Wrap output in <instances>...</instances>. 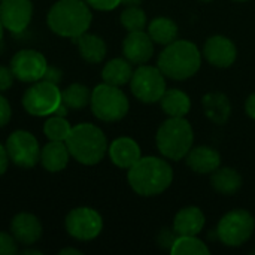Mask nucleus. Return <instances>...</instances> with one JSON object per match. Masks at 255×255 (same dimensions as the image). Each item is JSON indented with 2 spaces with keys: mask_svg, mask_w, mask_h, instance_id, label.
Here are the masks:
<instances>
[{
  "mask_svg": "<svg viewBox=\"0 0 255 255\" xmlns=\"http://www.w3.org/2000/svg\"><path fill=\"white\" fill-rule=\"evenodd\" d=\"M73 43L78 46V51H79V55L87 61V63H91V64H97V63H102L106 57V52H108V48H106V43L105 40L97 36V34H91V33H84L75 39H72Z\"/></svg>",
  "mask_w": 255,
  "mask_h": 255,
  "instance_id": "412c9836",
  "label": "nucleus"
},
{
  "mask_svg": "<svg viewBox=\"0 0 255 255\" xmlns=\"http://www.w3.org/2000/svg\"><path fill=\"white\" fill-rule=\"evenodd\" d=\"M33 16L31 0H0V21L4 30L22 33Z\"/></svg>",
  "mask_w": 255,
  "mask_h": 255,
  "instance_id": "ddd939ff",
  "label": "nucleus"
},
{
  "mask_svg": "<svg viewBox=\"0 0 255 255\" xmlns=\"http://www.w3.org/2000/svg\"><path fill=\"white\" fill-rule=\"evenodd\" d=\"M12 118V109L6 97L0 94V127H4Z\"/></svg>",
  "mask_w": 255,
  "mask_h": 255,
  "instance_id": "72a5a7b5",
  "label": "nucleus"
},
{
  "mask_svg": "<svg viewBox=\"0 0 255 255\" xmlns=\"http://www.w3.org/2000/svg\"><path fill=\"white\" fill-rule=\"evenodd\" d=\"M64 227L69 236L81 242H90L96 239L103 230L102 215L88 206L72 209L64 220Z\"/></svg>",
  "mask_w": 255,
  "mask_h": 255,
  "instance_id": "9d476101",
  "label": "nucleus"
},
{
  "mask_svg": "<svg viewBox=\"0 0 255 255\" xmlns=\"http://www.w3.org/2000/svg\"><path fill=\"white\" fill-rule=\"evenodd\" d=\"M18 254V242L12 233L0 232V255Z\"/></svg>",
  "mask_w": 255,
  "mask_h": 255,
  "instance_id": "7c9ffc66",
  "label": "nucleus"
},
{
  "mask_svg": "<svg viewBox=\"0 0 255 255\" xmlns=\"http://www.w3.org/2000/svg\"><path fill=\"white\" fill-rule=\"evenodd\" d=\"M157 66L164 76L175 81H185L199 72L202 66V52L196 43L176 39L166 45L160 52Z\"/></svg>",
  "mask_w": 255,
  "mask_h": 255,
  "instance_id": "20e7f679",
  "label": "nucleus"
},
{
  "mask_svg": "<svg viewBox=\"0 0 255 255\" xmlns=\"http://www.w3.org/2000/svg\"><path fill=\"white\" fill-rule=\"evenodd\" d=\"M203 109L205 115L215 124H226L232 114V105L226 94L223 93H209L203 96Z\"/></svg>",
  "mask_w": 255,
  "mask_h": 255,
  "instance_id": "4be33fe9",
  "label": "nucleus"
},
{
  "mask_svg": "<svg viewBox=\"0 0 255 255\" xmlns=\"http://www.w3.org/2000/svg\"><path fill=\"white\" fill-rule=\"evenodd\" d=\"M61 75H63V73H61V70H60L58 67H54V66H49V64H48L46 72H45V75H43L42 79L58 85V82L61 81Z\"/></svg>",
  "mask_w": 255,
  "mask_h": 255,
  "instance_id": "f704fd0d",
  "label": "nucleus"
},
{
  "mask_svg": "<svg viewBox=\"0 0 255 255\" xmlns=\"http://www.w3.org/2000/svg\"><path fill=\"white\" fill-rule=\"evenodd\" d=\"M70 152L67 149L66 142L49 140L40 149V164L51 173H58L64 170L69 164Z\"/></svg>",
  "mask_w": 255,
  "mask_h": 255,
  "instance_id": "aec40b11",
  "label": "nucleus"
},
{
  "mask_svg": "<svg viewBox=\"0 0 255 255\" xmlns=\"http://www.w3.org/2000/svg\"><path fill=\"white\" fill-rule=\"evenodd\" d=\"M42 224L39 218L28 212L16 214L10 221V233L18 244L25 247L34 245L42 238Z\"/></svg>",
  "mask_w": 255,
  "mask_h": 255,
  "instance_id": "dca6fc26",
  "label": "nucleus"
},
{
  "mask_svg": "<svg viewBox=\"0 0 255 255\" xmlns=\"http://www.w3.org/2000/svg\"><path fill=\"white\" fill-rule=\"evenodd\" d=\"M85 1L91 9L103 10V12L114 10L115 7H118L121 4V0H85Z\"/></svg>",
  "mask_w": 255,
  "mask_h": 255,
  "instance_id": "2f4dec72",
  "label": "nucleus"
},
{
  "mask_svg": "<svg viewBox=\"0 0 255 255\" xmlns=\"http://www.w3.org/2000/svg\"><path fill=\"white\" fill-rule=\"evenodd\" d=\"M202 57L211 66L226 69V67H230L236 61L238 49L232 39L221 36V34H215V36H211L205 42Z\"/></svg>",
  "mask_w": 255,
  "mask_h": 255,
  "instance_id": "4468645a",
  "label": "nucleus"
},
{
  "mask_svg": "<svg viewBox=\"0 0 255 255\" xmlns=\"http://www.w3.org/2000/svg\"><path fill=\"white\" fill-rule=\"evenodd\" d=\"M185 158L188 167L199 175H212L221 166L220 152L206 145L193 146Z\"/></svg>",
  "mask_w": 255,
  "mask_h": 255,
  "instance_id": "a211bd4d",
  "label": "nucleus"
},
{
  "mask_svg": "<svg viewBox=\"0 0 255 255\" xmlns=\"http://www.w3.org/2000/svg\"><path fill=\"white\" fill-rule=\"evenodd\" d=\"M70 157L84 166L99 164L108 154V139L103 130L91 123H81L72 127L64 140Z\"/></svg>",
  "mask_w": 255,
  "mask_h": 255,
  "instance_id": "7ed1b4c3",
  "label": "nucleus"
},
{
  "mask_svg": "<svg viewBox=\"0 0 255 255\" xmlns=\"http://www.w3.org/2000/svg\"><path fill=\"white\" fill-rule=\"evenodd\" d=\"M205 214L197 206L182 208L173 220V233L176 236H197L205 227Z\"/></svg>",
  "mask_w": 255,
  "mask_h": 255,
  "instance_id": "6ab92c4d",
  "label": "nucleus"
},
{
  "mask_svg": "<svg viewBox=\"0 0 255 255\" xmlns=\"http://www.w3.org/2000/svg\"><path fill=\"white\" fill-rule=\"evenodd\" d=\"M235 1H248V0H235Z\"/></svg>",
  "mask_w": 255,
  "mask_h": 255,
  "instance_id": "79ce46f5",
  "label": "nucleus"
},
{
  "mask_svg": "<svg viewBox=\"0 0 255 255\" xmlns=\"http://www.w3.org/2000/svg\"><path fill=\"white\" fill-rule=\"evenodd\" d=\"M131 190L143 197L164 193L173 181V169L167 160L160 157H140L127 172Z\"/></svg>",
  "mask_w": 255,
  "mask_h": 255,
  "instance_id": "f257e3e1",
  "label": "nucleus"
},
{
  "mask_svg": "<svg viewBox=\"0 0 255 255\" xmlns=\"http://www.w3.org/2000/svg\"><path fill=\"white\" fill-rule=\"evenodd\" d=\"M108 154H109L111 161L117 167L127 169V170L142 157L139 143L134 139L127 137V136H123V137L115 139L109 145Z\"/></svg>",
  "mask_w": 255,
  "mask_h": 255,
  "instance_id": "f3484780",
  "label": "nucleus"
},
{
  "mask_svg": "<svg viewBox=\"0 0 255 255\" xmlns=\"http://www.w3.org/2000/svg\"><path fill=\"white\" fill-rule=\"evenodd\" d=\"M9 67L15 79L33 84L43 78L48 67V61L45 55L36 49H21L13 54Z\"/></svg>",
  "mask_w": 255,
  "mask_h": 255,
  "instance_id": "f8f14e48",
  "label": "nucleus"
},
{
  "mask_svg": "<svg viewBox=\"0 0 255 255\" xmlns=\"http://www.w3.org/2000/svg\"><path fill=\"white\" fill-rule=\"evenodd\" d=\"M211 253L208 245L197 236H176L170 247L173 255H208Z\"/></svg>",
  "mask_w": 255,
  "mask_h": 255,
  "instance_id": "cd10ccee",
  "label": "nucleus"
},
{
  "mask_svg": "<svg viewBox=\"0 0 255 255\" xmlns=\"http://www.w3.org/2000/svg\"><path fill=\"white\" fill-rule=\"evenodd\" d=\"M160 105L164 114L172 118H184L191 109V100L188 94L178 88L166 90L160 99Z\"/></svg>",
  "mask_w": 255,
  "mask_h": 255,
  "instance_id": "b1692460",
  "label": "nucleus"
},
{
  "mask_svg": "<svg viewBox=\"0 0 255 255\" xmlns=\"http://www.w3.org/2000/svg\"><path fill=\"white\" fill-rule=\"evenodd\" d=\"M142 0H121V4L124 6H139Z\"/></svg>",
  "mask_w": 255,
  "mask_h": 255,
  "instance_id": "58836bf2",
  "label": "nucleus"
},
{
  "mask_svg": "<svg viewBox=\"0 0 255 255\" xmlns=\"http://www.w3.org/2000/svg\"><path fill=\"white\" fill-rule=\"evenodd\" d=\"M123 54L131 64H145L154 54V42L143 30L128 31L123 40Z\"/></svg>",
  "mask_w": 255,
  "mask_h": 255,
  "instance_id": "2eb2a0df",
  "label": "nucleus"
},
{
  "mask_svg": "<svg viewBox=\"0 0 255 255\" xmlns=\"http://www.w3.org/2000/svg\"><path fill=\"white\" fill-rule=\"evenodd\" d=\"M72 130L70 123L66 120V117L58 115H49V118L43 124V133L49 140H60L64 142Z\"/></svg>",
  "mask_w": 255,
  "mask_h": 255,
  "instance_id": "c85d7f7f",
  "label": "nucleus"
},
{
  "mask_svg": "<svg viewBox=\"0 0 255 255\" xmlns=\"http://www.w3.org/2000/svg\"><path fill=\"white\" fill-rule=\"evenodd\" d=\"M24 254L25 255H40L42 253H40V251H37V250H25V251H24Z\"/></svg>",
  "mask_w": 255,
  "mask_h": 255,
  "instance_id": "ea45409f",
  "label": "nucleus"
},
{
  "mask_svg": "<svg viewBox=\"0 0 255 255\" xmlns=\"http://www.w3.org/2000/svg\"><path fill=\"white\" fill-rule=\"evenodd\" d=\"M22 108L33 117H49L61 105V90L48 81L33 82L22 94Z\"/></svg>",
  "mask_w": 255,
  "mask_h": 255,
  "instance_id": "0eeeda50",
  "label": "nucleus"
},
{
  "mask_svg": "<svg viewBox=\"0 0 255 255\" xmlns=\"http://www.w3.org/2000/svg\"><path fill=\"white\" fill-rule=\"evenodd\" d=\"M211 184L217 193L224 196H233L242 187V176L236 169L218 167L211 176Z\"/></svg>",
  "mask_w": 255,
  "mask_h": 255,
  "instance_id": "393cba45",
  "label": "nucleus"
},
{
  "mask_svg": "<svg viewBox=\"0 0 255 255\" xmlns=\"http://www.w3.org/2000/svg\"><path fill=\"white\" fill-rule=\"evenodd\" d=\"M13 79H15V76H13L10 67L0 66V93L9 90L13 84Z\"/></svg>",
  "mask_w": 255,
  "mask_h": 255,
  "instance_id": "473e14b6",
  "label": "nucleus"
},
{
  "mask_svg": "<svg viewBox=\"0 0 255 255\" xmlns=\"http://www.w3.org/2000/svg\"><path fill=\"white\" fill-rule=\"evenodd\" d=\"M194 131L191 124L184 118H172L166 120L157 130L155 143L157 149L164 158L179 161L187 157L190 149L193 148Z\"/></svg>",
  "mask_w": 255,
  "mask_h": 255,
  "instance_id": "39448f33",
  "label": "nucleus"
},
{
  "mask_svg": "<svg viewBox=\"0 0 255 255\" xmlns=\"http://www.w3.org/2000/svg\"><path fill=\"white\" fill-rule=\"evenodd\" d=\"M60 254L61 255H82V253L79 251V250H75V248H64V250H61L60 251Z\"/></svg>",
  "mask_w": 255,
  "mask_h": 255,
  "instance_id": "4c0bfd02",
  "label": "nucleus"
},
{
  "mask_svg": "<svg viewBox=\"0 0 255 255\" xmlns=\"http://www.w3.org/2000/svg\"><path fill=\"white\" fill-rule=\"evenodd\" d=\"M91 100V91L84 84H70L61 91V102L69 109H82L87 105H90Z\"/></svg>",
  "mask_w": 255,
  "mask_h": 255,
  "instance_id": "bb28decb",
  "label": "nucleus"
},
{
  "mask_svg": "<svg viewBox=\"0 0 255 255\" xmlns=\"http://www.w3.org/2000/svg\"><path fill=\"white\" fill-rule=\"evenodd\" d=\"M254 229L255 220L248 211L233 209L220 220L217 226V236L226 247L238 248L250 241Z\"/></svg>",
  "mask_w": 255,
  "mask_h": 255,
  "instance_id": "6e6552de",
  "label": "nucleus"
},
{
  "mask_svg": "<svg viewBox=\"0 0 255 255\" xmlns=\"http://www.w3.org/2000/svg\"><path fill=\"white\" fill-rule=\"evenodd\" d=\"M245 112L250 118L255 120V93H253L245 102Z\"/></svg>",
  "mask_w": 255,
  "mask_h": 255,
  "instance_id": "e433bc0d",
  "label": "nucleus"
},
{
  "mask_svg": "<svg viewBox=\"0 0 255 255\" xmlns=\"http://www.w3.org/2000/svg\"><path fill=\"white\" fill-rule=\"evenodd\" d=\"M133 67L131 63L124 57V58H114L109 60L105 67L102 69V79L106 84L115 85V87H123L130 82L133 76Z\"/></svg>",
  "mask_w": 255,
  "mask_h": 255,
  "instance_id": "5701e85b",
  "label": "nucleus"
},
{
  "mask_svg": "<svg viewBox=\"0 0 255 255\" xmlns=\"http://www.w3.org/2000/svg\"><path fill=\"white\" fill-rule=\"evenodd\" d=\"M121 25L127 31H139L146 27V13L139 6H126L120 15Z\"/></svg>",
  "mask_w": 255,
  "mask_h": 255,
  "instance_id": "c756f323",
  "label": "nucleus"
},
{
  "mask_svg": "<svg viewBox=\"0 0 255 255\" xmlns=\"http://www.w3.org/2000/svg\"><path fill=\"white\" fill-rule=\"evenodd\" d=\"M148 34L154 43L158 45H169L178 39L179 28L175 21L167 16H157L148 24Z\"/></svg>",
  "mask_w": 255,
  "mask_h": 255,
  "instance_id": "a878e982",
  "label": "nucleus"
},
{
  "mask_svg": "<svg viewBox=\"0 0 255 255\" xmlns=\"http://www.w3.org/2000/svg\"><path fill=\"white\" fill-rule=\"evenodd\" d=\"M130 90L133 96L142 103H157L163 97L166 87V79L163 72L154 66L140 64L130 79Z\"/></svg>",
  "mask_w": 255,
  "mask_h": 255,
  "instance_id": "1a4fd4ad",
  "label": "nucleus"
},
{
  "mask_svg": "<svg viewBox=\"0 0 255 255\" xmlns=\"http://www.w3.org/2000/svg\"><path fill=\"white\" fill-rule=\"evenodd\" d=\"M90 106L93 115L105 123L121 121L130 109V103L124 91L120 87L106 82L99 84L91 91Z\"/></svg>",
  "mask_w": 255,
  "mask_h": 255,
  "instance_id": "423d86ee",
  "label": "nucleus"
},
{
  "mask_svg": "<svg viewBox=\"0 0 255 255\" xmlns=\"http://www.w3.org/2000/svg\"><path fill=\"white\" fill-rule=\"evenodd\" d=\"M3 31H4V27H3V24H1V21H0V40H1V37H3Z\"/></svg>",
  "mask_w": 255,
  "mask_h": 255,
  "instance_id": "a19ab883",
  "label": "nucleus"
},
{
  "mask_svg": "<svg viewBox=\"0 0 255 255\" xmlns=\"http://www.w3.org/2000/svg\"><path fill=\"white\" fill-rule=\"evenodd\" d=\"M91 22V7L85 0H57L46 15L49 30L67 39H75L87 33Z\"/></svg>",
  "mask_w": 255,
  "mask_h": 255,
  "instance_id": "f03ea898",
  "label": "nucleus"
},
{
  "mask_svg": "<svg viewBox=\"0 0 255 255\" xmlns=\"http://www.w3.org/2000/svg\"><path fill=\"white\" fill-rule=\"evenodd\" d=\"M202 1H212V0H202Z\"/></svg>",
  "mask_w": 255,
  "mask_h": 255,
  "instance_id": "37998d69",
  "label": "nucleus"
},
{
  "mask_svg": "<svg viewBox=\"0 0 255 255\" xmlns=\"http://www.w3.org/2000/svg\"><path fill=\"white\" fill-rule=\"evenodd\" d=\"M6 151L9 160L22 169H31L40 163V145L37 139L27 130H15L6 139Z\"/></svg>",
  "mask_w": 255,
  "mask_h": 255,
  "instance_id": "9b49d317",
  "label": "nucleus"
},
{
  "mask_svg": "<svg viewBox=\"0 0 255 255\" xmlns=\"http://www.w3.org/2000/svg\"><path fill=\"white\" fill-rule=\"evenodd\" d=\"M9 155H7V151H6V146L0 143V176L4 175V172L7 170V166H9Z\"/></svg>",
  "mask_w": 255,
  "mask_h": 255,
  "instance_id": "c9c22d12",
  "label": "nucleus"
}]
</instances>
